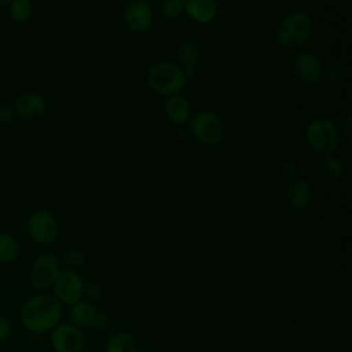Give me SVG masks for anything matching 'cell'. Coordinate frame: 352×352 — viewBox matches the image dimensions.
<instances>
[{"instance_id": "cell-1", "label": "cell", "mask_w": 352, "mask_h": 352, "mask_svg": "<svg viewBox=\"0 0 352 352\" xmlns=\"http://www.w3.org/2000/svg\"><path fill=\"white\" fill-rule=\"evenodd\" d=\"M62 305L63 304L52 294H36L22 305L19 312L21 323L30 333H48L60 323L63 314Z\"/></svg>"}, {"instance_id": "cell-2", "label": "cell", "mask_w": 352, "mask_h": 352, "mask_svg": "<svg viewBox=\"0 0 352 352\" xmlns=\"http://www.w3.org/2000/svg\"><path fill=\"white\" fill-rule=\"evenodd\" d=\"M314 33V22L305 12L296 11L286 15L276 26V40L286 50L304 47Z\"/></svg>"}, {"instance_id": "cell-3", "label": "cell", "mask_w": 352, "mask_h": 352, "mask_svg": "<svg viewBox=\"0 0 352 352\" xmlns=\"http://www.w3.org/2000/svg\"><path fill=\"white\" fill-rule=\"evenodd\" d=\"M147 82L154 92L169 98L179 95L184 89L187 77L179 65L158 62L148 70Z\"/></svg>"}, {"instance_id": "cell-4", "label": "cell", "mask_w": 352, "mask_h": 352, "mask_svg": "<svg viewBox=\"0 0 352 352\" xmlns=\"http://www.w3.org/2000/svg\"><path fill=\"white\" fill-rule=\"evenodd\" d=\"M305 138L314 151L329 155L340 143V129L330 118L316 117L307 125Z\"/></svg>"}, {"instance_id": "cell-5", "label": "cell", "mask_w": 352, "mask_h": 352, "mask_svg": "<svg viewBox=\"0 0 352 352\" xmlns=\"http://www.w3.org/2000/svg\"><path fill=\"white\" fill-rule=\"evenodd\" d=\"M190 131L195 140L205 146L219 144L226 133L224 122L220 116L210 110H201L190 120Z\"/></svg>"}, {"instance_id": "cell-6", "label": "cell", "mask_w": 352, "mask_h": 352, "mask_svg": "<svg viewBox=\"0 0 352 352\" xmlns=\"http://www.w3.org/2000/svg\"><path fill=\"white\" fill-rule=\"evenodd\" d=\"M26 231L33 242L47 246L54 243L58 238L59 223L52 212L47 209H37L29 214Z\"/></svg>"}, {"instance_id": "cell-7", "label": "cell", "mask_w": 352, "mask_h": 352, "mask_svg": "<svg viewBox=\"0 0 352 352\" xmlns=\"http://www.w3.org/2000/svg\"><path fill=\"white\" fill-rule=\"evenodd\" d=\"M60 271L59 258L54 253H41L30 264L29 280L36 290H48Z\"/></svg>"}, {"instance_id": "cell-8", "label": "cell", "mask_w": 352, "mask_h": 352, "mask_svg": "<svg viewBox=\"0 0 352 352\" xmlns=\"http://www.w3.org/2000/svg\"><path fill=\"white\" fill-rule=\"evenodd\" d=\"M54 296L66 305H72L82 298L84 280L76 270L63 268L54 282Z\"/></svg>"}, {"instance_id": "cell-9", "label": "cell", "mask_w": 352, "mask_h": 352, "mask_svg": "<svg viewBox=\"0 0 352 352\" xmlns=\"http://www.w3.org/2000/svg\"><path fill=\"white\" fill-rule=\"evenodd\" d=\"M50 342L55 352H81L84 336L81 329L72 323H59L51 330Z\"/></svg>"}, {"instance_id": "cell-10", "label": "cell", "mask_w": 352, "mask_h": 352, "mask_svg": "<svg viewBox=\"0 0 352 352\" xmlns=\"http://www.w3.org/2000/svg\"><path fill=\"white\" fill-rule=\"evenodd\" d=\"M124 22L133 33L147 32L154 22L151 7L147 0H131L124 11Z\"/></svg>"}, {"instance_id": "cell-11", "label": "cell", "mask_w": 352, "mask_h": 352, "mask_svg": "<svg viewBox=\"0 0 352 352\" xmlns=\"http://www.w3.org/2000/svg\"><path fill=\"white\" fill-rule=\"evenodd\" d=\"M293 72L301 81L314 84L322 78L324 67L322 59L316 54L301 51L293 59Z\"/></svg>"}, {"instance_id": "cell-12", "label": "cell", "mask_w": 352, "mask_h": 352, "mask_svg": "<svg viewBox=\"0 0 352 352\" xmlns=\"http://www.w3.org/2000/svg\"><path fill=\"white\" fill-rule=\"evenodd\" d=\"M14 109L19 118L33 121L41 118L47 113V100L37 92H25L16 98Z\"/></svg>"}, {"instance_id": "cell-13", "label": "cell", "mask_w": 352, "mask_h": 352, "mask_svg": "<svg viewBox=\"0 0 352 352\" xmlns=\"http://www.w3.org/2000/svg\"><path fill=\"white\" fill-rule=\"evenodd\" d=\"M314 199V190L308 180L296 179L286 188V201L296 210L307 209Z\"/></svg>"}, {"instance_id": "cell-14", "label": "cell", "mask_w": 352, "mask_h": 352, "mask_svg": "<svg viewBox=\"0 0 352 352\" xmlns=\"http://www.w3.org/2000/svg\"><path fill=\"white\" fill-rule=\"evenodd\" d=\"M184 12L194 22L205 25L216 18L219 7L216 0H184Z\"/></svg>"}, {"instance_id": "cell-15", "label": "cell", "mask_w": 352, "mask_h": 352, "mask_svg": "<svg viewBox=\"0 0 352 352\" xmlns=\"http://www.w3.org/2000/svg\"><path fill=\"white\" fill-rule=\"evenodd\" d=\"M165 116L175 125H182L191 118V104L182 95L169 96L165 102Z\"/></svg>"}, {"instance_id": "cell-16", "label": "cell", "mask_w": 352, "mask_h": 352, "mask_svg": "<svg viewBox=\"0 0 352 352\" xmlns=\"http://www.w3.org/2000/svg\"><path fill=\"white\" fill-rule=\"evenodd\" d=\"M98 308L94 302L81 298L80 301L74 302L69 308V323L78 329H85L91 327L92 320L95 318Z\"/></svg>"}, {"instance_id": "cell-17", "label": "cell", "mask_w": 352, "mask_h": 352, "mask_svg": "<svg viewBox=\"0 0 352 352\" xmlns=\"http://www.w3.org/2000/svg\"><path fill=\"white\" fill-rule=\"evenodd\" d=\"M177 59L187 80L195 76V67L201 59L199 47L192 41H183L177 47Z\"/></svg>"}, {"instance_id": "cell-18", "label": "cell", "mask_w": 352, "mask_h": 352, "mask_svg": "<svg viewBox=\"0 0 352 352\" xmlns=\"http://www.w3.org/2000/svg\"><path fill=\"white\" fill-rule=\"evenodd\" d=\"M21 254V246L18 239L10 232L0 231V263H14Z\"/></svg>"}, {"instance_id": "cell-19", "label": "cell", "mask_w": 352, "mask_h": 352, "mask_svg": "<svg viewBox=\"0 0 352 352\" xmlns=\"http://www.w3.org/2000/svg\"><path fill=\"white\" fill-rule=\"evenodd\" d=\"M104 352H138V344L132 334L121 331L109 338Z\"/></svg>"}, {"instance_id": "cell-20", "label": "cell", "mask_w": 352, "mask_h": 352, "mask_svg": "<svg viewBox=\"0 0 352 352\" xmlns=\"http://www.w3.org/2000/svg\"><path fill=\"white\" fill-rule=\"evenodd\" d=\"M7 12L14 23H25L33 14L32 0H11V3L7 6Z\"/></svg>"}, {"instance_id": "cell-21", "label": "cell", "mask_w": 352, "mask_h": 352, "mask_svg": "<svg viewBox=\"0 0 352 352\" xmlns=\"http://www.w3.org/2000/svg\"><path fill=\"white\" fill-rule=\"evenodd\" d=\"M322 173L326 180L338 182L345 175V164L340 157L329 154L322 164Z\"/></svg>"}, {"instance_id": "cell-22", "label": "cell", "mask_w": 352, "mask_h": 352, "mask_svg": "<svg viewBox=\"0 0 352 352\" xmlns=\"http://www.w3.org/2000/svg\"><path fill=\"white\" fill-rule=\"evenodd\" d=\"M85 260H87V257H85L84 252L78 248H70V249L65 250L62 254L63 264H66V268H70V270L82 267L85 264Z\"/></svg>"}, {"instance_id": "cell-23", "label": "cell", "mask_w": 352, "mask_h": 352, "mask_svg": "<svg viewBox=\"0 0 352 352\" xmlns=\"http://www.w3.org/2000/svg\"><path fill=\"white\" fill-rule=\"evenodd\" d=\"M161 12L168 19H179L184 14V0H162Z\"/></svg>"}, {"instance_id": "cell-24", "label": "cell", "mask_w": 352, "mask_h": 352, "mask_svg": "<svg viewBox=\"0 0 352 352\" xmlns=\"http://www.w3.org/2000/svg\"><path fill=\"white\" fill-rule=\"evenodd\" d=\"M103 286L98 282H88L84 283V293H82V298L88 300L91 302H95L96 300H100L103 297Z\"/></svg>"}, {"instance_id": "cell-25", "label": "cell", "mask_w": 352, "mask_h": 352, "mask_svg": "<svg viewBox=\"0 0 352 352\" xmlns=\"http://www.w3.org/2000/svg\"><path fill=\"white\" fill-rule=\"evenodd\" d=\"M16 117V113H15V109H14V104H10V103H1L0 104V124H10L15 120Z\"/></svg>"}, {"instance_id": "cell-26", "label": "cell", "mask_w": 352, "mask_h": 352, "mask_svg": "<svg viewBox=\"0 0 352 352\" xmlns=\"http://www.w3.org/2000/svg\"><path fill=\"white\" fill-rule=\"evenodd\" d=\"M327 78L331 84H342L345 80V69L342 66H333L327 72Z\"/></svg>"}, {"instance_id": "cell-27", "label": "cell", "mask_w": 352, "mask_h": 352, "mask_svg": "<svg viewBox=\"0 0 352 352\" xmlns=\"http://www.w3.org/2000/svg\"><path fill=\"white\" fill-rule=\"evenodd\" d=\"M109 319L110 318H109V315L104 311L98 309L96 314H95V318L92 320L91 327H94L95 330H103V329H106L109 326Z\"/></svg>"}, {"instance_id": "cell-28", "label": "cell", "mask_w": 352, "mask_h": 352, "mask_svg": "<svg viewBox=\"0 0 352 352\" xmlns=\"http://www.w3.org/2000/svg\"><path fill=\"white\" fill-rule=\"evenodd\" d=\"M11 331H12V326L10 319L0 314V342L7 341L11 337Z\"/></svg>"}, {"instance_id": "cell-29", "label": "cell", "mask_w": 352, "mask_h": 352, "mask_svg": "<svg viewBox=\"0 0 352 352\" xmlns=\"http://www.w3.org/2000/svg\"><path fill=\"white\" fill-rule=\"evenodd\" d=\"M294 169H296V164L293 161H285L280 166V173L283 176H292L294 173Z\"/></svg>"}, {"instance_id": "cell-30", "label": "cell", "mask_w": 352, "mask_h": 352, "mask_svg": "<svg viewBox=\"0 0 352 352\" xmlns=\"http://www.w3.org/2000/svg\"><path fill=\"white\" fill-rule=\"evenodd\" d=\"M351 122H352L351 117H346L345 121H344V124H342V132H341V133L345 136L346 140H351V136H352V132H351V129H352Z\"/></svg>"}, {"instance_id": "cell-31", "label": "cell", "mask_w": 352, "mask_h": 352, "mask_svg": "<svg viewBox=\"0 0 352 352\" xmlns=\"http://www.w3.org/2000/svg\"><path fill=\"white\" fill-rule=\"evenodd\" d=\"M10 3H11V0H0V8L7 7Z\"/></svg>"}, {"instance_id": "cell-32", "label": "cell", "mask_w": 352, "mask_h": 352, "mask_svg": "<svg viewBox=\"0 0 352 352\" xmlns=\"http://www.w3.org/2000/svg\"><path fill=\"white\" fill-rule=\"evenodd\" d=\"M116 1H131V0H116Z\"/></svg>"}]
</instances>
